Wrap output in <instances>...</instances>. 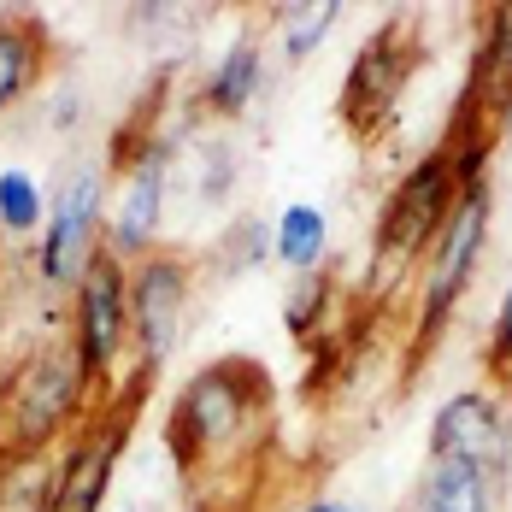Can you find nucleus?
Segmentation results:
<instances>
[{
	"instance_id": "f257e3e1",
	"label": "nucleus",
	"mask_w": 512,
	"mask_h": 512,
	"mask_svg": "<svg viewBox=\"0 0 512 512\" xmlns=\"http://www.w3.org/2000/svg\"><path fill=\"white\" fill-rule=\"evenodd\" d=\"M271 412V377L254 359H212L201 365L171 407V454L183 471H212L236 465L259 442Z\"/></svg>"
},
{
	"instance_id": "f03ea898",
	"label": "nucleus",
	"mask_w": 512,
	"mask_h": 512,
	"mask_svg": "<svg viewBox=\"0 0 512 512\" xmlns=\"http://www.w3.org/2000/svg\"><path fill=\"white\" fill-rule=\"evenodd\" d=\"M89 407V377L71 342H42L6 383V436L18 454H42Z\"/></svg>"
},
{
	"instance_id": "7ed1b4c3",
	"label": "nucleus",
	"mask_w": 512,
	"mask_h": 512,
	"mask_svg": "<svg viewBox=\"0 0 512 512\" xmlns=\"http://www.w3.org/2000/svg\"><path fill=\"white\" fill-rule=\"evenodd\" d=\"M136 401H142V383H130V395L118 407H95V418L77 424L71 448L53 460L36 512H106V495H112V477H118V460H124V436H130Z\"/></svg>"
},
{
	"instance_id": "20e7f679",
	"label": "nucleus",
	"mask_w": 512,
	"mask_h": 512,
	"mask_svg": "<svg viewBox=\"0 0 512 512\" xmlns=\"http://www.w3.org/2000/svg\"><path fill=\"white\" fill-rule=\"evenodd\" d=\"M489 183L477 189H460V201L448 206L436 242L424 248V307H418V348L442 336V324L454 318L460 295L471 289L477 277V259H483V242H489Z\"/></svg>"
},
{
	"instance_id": "39448f33",
	"label": "nucleus",
	"mask_w": 512,
	"mask_h": 512,
	"mask_svg": "<svg viewBox=\"0 0 512 512\" xmlns=\"http://www.w3.org/2000/svg\"><path fill=\"white\" fill-rule=\"evenodd\" d=\"M124 289H130V265L124 259L101 254L89 259V271L77 277V301H71V354L83 365L89 389L106 395L124 348H130V307H124Z\"/></svg>"
},
{
	"instance_id": "423d86ee",
	"label": "nucleus",
	"mask_w": 512,
	"mask_h": 512,
	"mask_svg": "<svg viewBox=\"0 0 512 512\" xmlns=\"http://www.w3.org/2000/svg\"><path fill=\"white\" fill-rule=\"evenodd\" d=\"M189 265L177 254H142L130 265V289H124V307H130V342H136V371L130 383H154V371L177 354L183 342V324H189Z\"/></svg>"
},
{
	"instance_id": "0eeeda50",
	"label": "nucleus",
	"mask_w": 512,
	"mask_h": 512,
	"mask_svg": "<svg viewBox=\"0 0 512 512\" xmlns=\"http://www.w3.org/2000/svg\"><path fill=\"white\" fill-rule=\"evenodd\" d=\"M460 201V183H454V159L448 148L424 154L407 177L389 189L383 201V218H377V259L389 265V277H401L412 259L424 254L448 218V206Z\"/></svg>"
},
{
	"instance_id": "6e6552de",
	"label": "nucleus",
	"mask_w": 512,
	"mask_h": 512,
	"mask_svg": "<svg viewBox=\"0 0 512 512\" xmlns=\"http://www.w3.org/2000/svg\"><path fill=\"white\" fill-rule=\"evenodd\" d=\"M106 171L101 165H77L59 195L48 206V230L36 248V277L48 289H77V277L89 271V259L101 254V230H106Z\"/></svg>"
},
{
	"instance_id": "1a4fd4ad",
	"label": "nucleus",
	"mask_w": 512,
	"mask_h": 512,
	"mask_svg": "<svg viewBox=\"0 0 512 512\" xmlns=\"http://www.w3.org/2000/svg\"><path fill=\"white\" fill-rule=\"evenodd\" d=\"M412 65H418V48H412V24L407 18H389L377 36H365L354 53V65H348V83H342V124L354 130L359 142H371L389 118H395V106H401V89L412 83Z\"/></svg>"
},
{
	"instance_id": "9d476101",
	"label": "nucleus",
	"mask_w": 512,
	"mask_h": 512,
	"mask_svg": "<svg viewBox=\"0 0 512 512\" xmlns=\"http://www.w3.org/2000/svg\"><path fill=\"white\" fill-rule=\"evenodd\" d=\"M165 177H171V154L148 142L142 154L130 159L124 171V195L106 218V254L136 265L142 254H154V236H159V218H165Z\"/></svg>"
},
{
	"instance_id": "9b49d317",
	"label": "nucleus",
	"mask_w": 512,
	"mask_h": 512,
	"mask_svg": "<svg viewBox=\"0 0 512 512\" xmlns=\"http://www.w3.org/2000/svg\"><path fill=\"white\" fill-rule=\"evenodd\" d=\"M430 454L477 460V465H495V471H501V460H507V424H501V407H495L483 389L448 395L442 412L430 418Z\"/></svg>"
},
{
	"instance_id": "f8f14e48",
	"label": "nucleus",
	"mask_w": 512,
	"mask_h": 512,
	"mask_svg": "<svg viewBox=\"0 0 512 512\" xmlns=\"http://www.w3.org/2000/svg\"><path fill=\"white\" fill-rule=\"evenodd\" d=\"M412 512H501V483H495V465L430 454L424 495H418V507H412Z\"/></svg>"
},
{
	"instance_id": "ddd939ff",
	"label": "nucleus",
	"mask_w": 512,
	"mask_h": 512,
	"mask_svg": "<svg viewBox=\"0 0 512 512\" xmlns=\"http://www.w3.org/2000/svg\"><path fill=\"white\" fill-rule=\"evenodd\" d=\"M48 36L36 18H0V112L30 95V83L42 77Z\"/></svg>"
},
{
	"instance_id": "4468645a",
	"label": "nucleus",
	"mask_w": 512,
	"mask_h": 512,
	"mask_svg": "<svg viewBox=\"0 0 512 512\" xmlns=\"http://www.w3.org/2000/svg\"><path fill=\"white\" fill-rule=\"evenodd\" d=\"M512 89V0L489 12L483 24V48L471 59V89H465V112L471 106H501V95Z\"/></svg>"
},
{
	"instance_id": "2eb2a0df",
	"label": "nucleus",
	"mask_w": 512,
	"mask_h": 512,
	"mask_svg": "<svg viewBox=\"0 0 512 512\" xmlns=\"http://www.w3.org/2000/svg\"><path fill=\"white\" fill-rule=\"evenodd\" d=\"M259 77H265V53H259L254 36H242L236 48L212 65V77H206V89H201L206 112H218V118L248 112V101L259 95Z\"/></svg>"
},
{
	"instance_id": "dca6fc26",
	"label": "nucleus",
	"mask_w": 512,
	"mask_h": 512,
	"mask_svg": "<svg viewBox=\"0 0 512 512\" xmlns=\"http://www.w3.org/2000/svg\"><path fill=\"white\" fill-rule=\"evenodd\" d=\"M324 248H330V218L318 212V206L295 201L277 212V224H271V259H283L289 271H318L324 265Z\"/></svg>"
},
{
	"instance_id": "f3484780",
	"label": "nucleus",
	"mask_w": 512,
	"mask_h": 512,
	"mask_svg": "<svg viewBox=\"0 0 512 512\" xmlns=\"http://www.w3.org/2000/svg\"><path fill=\"white\" fill-rule=\"evenodd\" d=\"M336 18H342L336 0H295V6H283V12H277L283 59H289V65H307L312 53H318V42L336 30Z\"/></svg>"
},
{
	"instance_id": "a211bd4d",
	"label": "nucleus",
	"mask_w": 512,
	"mask_h": 512,
	"mask_svg": "<svg viewBox=\"0 0 512 512\" xmlns=\"http://www.w3.org/2000/svg\"><path fill=\"white\" fill-rule=\"evenodd\" d=\"M36 224H48V201H42V183L18 165L0 171V230L12 236H30Z\"/></svg>"
},
{
	"instance_id": "6ab92c4d",
	"label": "nucleus",
	"mask_w": 512,
	"mask_h": 512,
	"mask_svg": "<svg viewBox=\"0 0 512 512\" xmlns=\"http://www.w3.org/2000/svg\"><path fill=\"white\" fill-rule=\"evenodd\" d=\"M324 312H330V277H324V271H307V277H301V289H295V295H289V307H283V324H289V336H295V342H307L312 324H318Z\"/></svg>"
},
{
	"instance_id": "aec40b11",
	"label": "nucleus",
	"mask_w": 512,
	"mask_h": 512,
	"mask_svg": "<svg viewBox=\"0 0 512 512\" xmlns=\"http://www.w3.org/2000/svg\"><path fill=\"white\" fill-rule=\"evenodd\" d=\"M271 259V224H259V218H242L230 236H224V271H259Z\"/></svg>"
},
{
	"instance_id": "412c9836",
	"label": "nucleus",
	"mask_w": 512,
	"mask_h": 512,
	"mask_svg": "<svg viewBox=\"0 0 512 512\" xmlns=\"http://www.w3.org/2000/svg\"><path fill=\"white\" fill-rule=\"evenodd\" d=\"M489 371H495V377H507V371H512V283H507V295H501V312H495V336H489Z\"/></svg>"
},
{
	"instance_id": "4be33fe9",
	"label": "nucleus",
	"mask_w": 512,
	"mask_h": 512,
	"mask_svg": "<svg viewBox=\"0 0 512 512\" xmlns=\"http://www.w3.org/2000/svg\"><path fill=\"white\" fill-rule=\"evenodd\" d=\"M301 512H359L354 501H342V495H318V501H307Z\"/></svg>"
},
{
	"instance_id": "5701e85b",
	"label": "nucleus",
	"mask_w": 512,
	"mask_h": 512,
	"mask_svg": "<svg viewBox=\"0 0 512 512\" xmlns=\"http://www.w3.org/2000/svg\"><path fill=\"white\" fill-rule=\"evenodd\" d=\"M495 112H501V136H507V142H512V89H507V95H501V106H495Z\"/></svg>"
}]
</instances>
